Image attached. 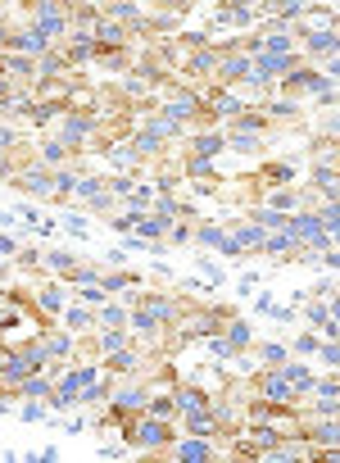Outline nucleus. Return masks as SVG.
<instances>
[{"mask_svg": "<svg viewBox=\"0 0 340 463\" xmlns=\"http://www.w3.org/2000/svg\"><path fill=\"white\" fill-rule=\"evenodd\" d=\"M182 454H186V459H204V454H209V450H204L200 440H191V445H186V450H182Z\"/></svg>", "mask_w": 340, "mask_h": 463, "instance_id": "f257e3e1", "label": "nucleus"}]
</instances>
